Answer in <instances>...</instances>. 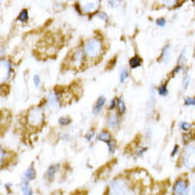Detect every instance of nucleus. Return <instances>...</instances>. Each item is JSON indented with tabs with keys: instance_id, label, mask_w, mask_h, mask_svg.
<instances>
[{
	"instance_id": "obj_33",
	"label": "nucleus",
	"mask_w": 195,
	"mask_h": 195,
	"mask_svg": "<svg viewBox=\"0 0 195 195\" xmlns=\"http://www.w3.org/2000/svg\"><path fill=\"white\" fill-rule=\"evenodd\" d=\"M107 145H108L109 151H110V153H113V152H114V151H115V148H116L114 143H113L112 141H110V142L107 143Z\"/></svg>"
},
{
	"instance_id": "obj_29",
	"label": "nucleus",
	"mask_w": 195,
	"mask_h": 195,
	"mask_svg": "<svg viewBox=\"0 0 195 195\" xmlns=\"http://www.w3.org/2000/svg\"><path fill=\"white\" fill-rule=\"evenodd\" d=\"M66 90V87H63V86H56L54 88V91L57 94L58 93H63Z\"/></svg>"
},
{
	"instance_id": "obj_37",
	"label": "nucleus",
	"mask_w": 195,
	"mask_h": 195,
	"mask_svg": "<svg viewBox=\"0 0 195 195\" xmlns=\"http://www.w3.org/2000/svg\"><path fill=\"white\" fill-rule=\"evenodd\" d=\"M178 150H179V146H178V145H176L174 147V149H173L172 152H171V156L174 157V155H177V153L178 152Z\"/></svg>"
},
{
	"instance_id": "obj_36",
	"label": "nucleus",
	"mask_w": 195,
	"mask_h": 195,
	"mask_svg": "<svg viewBox=\"0 0 195 195\" xmlns=\"http://www.w3.org/2000/svg\"><path fill=\"white\" fill-rule=\"evenodd\" d=\"M94 134H95V132H94V130H91L90 132H89V133H87V136H86V139H87V140L88 142L90 141L91 139H92V138L93 137Z\"/></svg>"
},
{
	"instance_id": "obj_38",
	"label": "nucleus",
	"mask_w": 195,
	"mask_h": 195,
	"mask_svg": "<svg viewBox=\"0 0 195 195\" xmlns=\"http://www.w3.org/2000/svg\"><path fill=\"white\" fill-rule=\"evenodd\" d=\"M116 104H117L116 102V100L115 99H113L111 102V104H110V110H113V109L115 108Z\"/></svg>"
},
{
	"instance_id": "obj_39",
	"label": "nucleus",
	"mask_w": 195,
	"mask_h": 195,
	"mask_svg": "<svg viewBox=\"0 0 195 195\" xmlns=\"http://www.w3.org/2000/svg\"><path fill=\"white\" fill-rule=\"evenodd\" d=\"M146 150H147V148H140L139 151V152H138V155H142L143 152H145V151H146Z\"/></svg>"
},
{
	"instance_id": "obj_8",
	"label": "nucleus",
	"mask_w": 195,
	"mask_h": 195,
	"mask_svg": "<svg viewBox=\"0 0 195 195\" xmlns=\"http://www.w3.org/2000/svg\"><path fill=\"white\" fill-rule=\"evenodd\" d=\"M171 47L170 45H166L165 47L163 48L162 52V60L165 63H168L171 58Z\"/></svg>"
},
{
	"instance_id": "obj_21",
	"label": "nucleus",
	"mask_w": 195,
	"mask_h": 195,
	"mask_svg": "<svg viewBox=\"0 0 195 195\" xmlns=\"http://www.w3.org/2000/svg\"><path fill=\"white\" fill-rule=\"evenodd\" d=\"M163 4L168 7H174L175 6L178 0H162Z\"/></svg>"
},
{
	"instance_id": "obj_28",
	"label": "nucleus",
	"mask_w": 195,
	"mask_h": 195,
	"mask_svg": "<svg viewBox=\"0 0 195 195\" xmlns=\"http://www.w3.org/2000/svg\"><path fill=\"white\" fill-rule=\"evenodd\" d=\"M156 23L159 27H164L166 24V20L164 18H159L156 20Z\"/></svg>"
},
{
	"instance_id": "obj_23",
	"label": "nucleus",
	"mask_w": 195,
	"mask_h": 195,
	"mask_svg": "<svg viewBox=\"0 0 195 195\" xmlns=\"http://www.w3.org/2000/svg\"><path fill=\"white\" fill-rule=\"evenodd\" d=\"M59 123L62 125H68V124H70L71 120H70V118H68V117H61L59 119V120H58Z\"/></svg>"
},
{
	"instance_id": "obj_4",
	"label": "nucleus",
	"mask_w": 195,
	"mask_h": 195,
	"mask_svg": "<svg viewBox=\"0 0 195 195\" xmlns=\"http://www.w3.org/2000/svg\"><path fill=\"white\" fill-rule=\"evenodd\" d=\"M110 191H111V194H124L126 191V185L122 180H113L110 184Z\"/></svg>"
},
{
	"instance_id": "obj_3",
	"label": "nucleus",
	"mask_w": 195,
	"mask_h": 195,
	"mask_svg": "<svg viewBox=\"0 0 195 195\" xmlns=\"http://www.w3.org/2000/svg\"><path fill=\"white\" fill-rule=\"evenodd\" d=\"M183 164L188 168H195V146L190 145L185 149L183 155Z\"/></svg>"
},
{
	"instance_id": "obj_19",
	"label": "nucleus",
	"mask_w": 195,
	"mask_h": 195,
	"mask_svg": "<svg viewBox=\"0 0 195 195\" xmlns=\"http://www.w3.org/2000/svg\"><path fill=\"white\" fill-rule=\"evenodd\" d=\"M10 92V87L8 84H2L1 87V94L2 96H6Z\"/></svg>"
},
{
	"instance_id": "obj_5",
	"label": "nucleus",
	"mask_w": 195,
	"mask_h": 195,
	"mask_svg": "<svg viewBox=\"0 0 195 195\" xmlns=\"http://www.w3.org/2000/svg\"><path fill=\"white\" fill-rule=\"evenodd\" d=\"M174 194L184 195L188 193V184L185 180H178L174 185L173 188Z\"/></svg>"
},
{
	"instance_id": "obj_10",
	"label": "nucleus",
	"mask_w": 195,
	"mask_h": 195,
	"mask_svg": "<svg viewBox=\"0 0 195 195\" xmlns=\"http://www.w3.org/2000/svg\"><path fill=\"white\" fill-rule=\"evenodd\" d=\"M24 177L28 181H32V180L35 179V177H36V171H35V169L34 168L33 166H30L27 169V171L24 173Z\"/></svg>"
},
{
	"instance_id": "obj_22",
	"label": "nucleus",
	"mask_w": 195,
	"mask_h": 195,
	"mask_svg": "<svg viewBox=\"0 0 195 195\" xmlns=\"http://www.w3.org/2000/svg\"><path fill=\"white\" fill-rule=\"evenodd\" d=\"M128 77H129V73H128V70L125 69V68H123L120 73V82L123 83L125 81V79H127Z\"/></svg>"
},
{
	"instance_id": "obj_14",
	"label": "nucleus",
	"mask_w": 195,
	"mask_h": 195,
	"mask_svg": "<svg viewBox=\"0 0 195 195\" xmlns=\"http://www.w3.org/2000/svg\"><path fill=\"white\" fill-rule=\"evenodd\" d=\"M58 168V165H51L48 168L47 171V177L49 181H52L54 178V174Z\"/></svg>"
},
{
	"instance_id": "obj_16",
	"label": "nucleus",
	"mask_w": 195,
	"mask_h": 195,
	"mask_svg": "<svg viewBox=\"0 0 195 195\" xmlns=\"http://www.w3.org/2000/svg\"><path fill=\"white\" fill-rule=\"evenodd\" d=\"M19 21L22 22H26L28 19V11L26 9H23L21 12V13L19 14V17L17 19Z\"/></svg>"
},
{
	"instance_id": "obj_26",
	"label": "nucleus",
	"mask_w": 195,
	"mask_h": 195,
	"mask_svg": "<svg viewBox=\"0 0 195 195\" xmlns=\"http://www.w3.org/2000/svg\"><path fill=\"white\" fill-rule=\"evenodd\" d=\"M185 62H186V51L184 50V51L181 53V54H180L179 58H178V63L185 64Z\"/></svg>"
},
{
	"instance_id": "obj_15",
	"label": "nucleus",
	"mask_w": 195,
	"mask_h": 195,
	"mask_svg": "<svg viewBox=\"0 0 195 195\" xmlns=\"http://www.w3.org/2000/svg\"><path fill=\"white\" fill-rule=\"evenodd\" d=\"M73 63L75 64H80V63L82 62L83 60V52L82 51H80V50H78L76 52L74 53L73 56Z\"/></svg>"
},
{
	"instance_id": "obj_32",
	"label": "nucleus",
	"mask_w": 195,
	"mask_h": 195,
	"mask_svg": "<svg viewBox=\"0 0 195 195\" xmlns=\"http://www.w3.org/2000/svg\"><path fill=\"white\" fill-rule=\"evenodd\" d=\"M98 16H99L101 19H103V21H105L106 22H108V16L105 13V12H100V13H99L98 14Z\"/></svg>"
},
{
	"instance_id": "obj_18",
	"label": "nucleus",
	"mask_w": 195,
	"mask_h": 195,
	"mask_svg": "<svg viewBox=\"0 0 195 195\" xmlns=\"http://www.w3.org/2000/svg\"><path fill=\"white\" fill-rule=\"evenodd\" d=\"M117 107H118L119 112L121 115H122L123 113H125V104H124V102L122 101V99H118V100H117Z\"/></svg>"
},
{
	"instance_id": "obj_2",
	"label": "nucleus",
	"mask_w": 195,
	"mask_h": 195,
	"mask_svg": "<svg viewBox=\"0 0 195 195\" xmlns=\"http://www.w3.org/2000/svg\"><path fill=\"white\" fill-rule=\"evenodd\" d=\"M44 114L40 107H33L30 110L28 115V123L32 126H38L43 122Z\"/></svg>"
},
{
	"instance_id": "obj_9",
	"label": "nucleus",
	"mask_w": 195,
	"mask_h": 195,
	"mask_svg": "<svg viewBox=\"0 0 195 195\" xmlns=\"http://www.w3.org/2000/svg\"><path fill=\"white\" fill-rule=\"evenodd\" d=\"M48 103L49 106L52 107V108H55L56 106H58V95L56 93H50L48 96Z\"/></svg>"
},
{
	"instance_id": "obj_17",
	"label": "nucleus",
	"mask_w": 195,
	"mask_h": 195,
	"mask_svg": "<svg viewBox=\"0 0 195 195\" xmlns=\"http://www.w3.org/2000/svg\"><path fill=\"white\" fill-rule=\"evenodd\" d=\"M21 188H22V192L24 194L29 195L32 194L31 189H30L29 187H28V184L27 181H23L21 185Z\"/></svg>"
},
{
	"instance_id": "obj_34",
	"label": "nucleus",
	"mask_w": 195,
	"mask_h": 195,
	"mask_svg": "<svg viewBox=\"0 0 195 195\" xmlns=\"http://www.w3.org/2000/svg\"><path fill=\"white\" fill-rule=\"evenodd\" d=\"M34 84H35V87H39L40 85V77L39 75H35L34 76Z\"/></svg>"
},
{
	"instance_id": "obj_35",
	"label": "nucleus",
	"mask_w": 195,
	"mask_h": 195,
	"mask_svg": "<svg viewBox=\"0 0 195 195\" xmlns=\"http://www.w3.org/2000/svg\"><path fill=\"white\" fill-rule=\"evenodd\" d=\"M182 69H183V65H178V66L175 67L172 71V74L174 75V74H176V73H179V72L181 71Z\"/></svg>"
},
{
	"instance_id": "obj_24",
	"label": "nucleus",
	"mask_w": 195,
	"mask_h": 195,
	"mask_svg": "<svg viewBox=\"0 0 195 195\" xmlns=\"http://www.w3.org/2000/svg\"><path fill=\"white\" fill-rule=\"evenodd\" d=\"M116 58H113V59L110 60L106 67V70H111V69H113L116 65Z\"/></svg>"
},
{
	"instance_id": "obj_12",
	"label": "nucleus",
	"mask_w": 195,
	"mask_h": 195,
	"mask_svg": "<svg viewBox=\"0 0 195 195\" xmlns=\"http://www.w3.org/2000/svg\"><path fill=\"white\" fill-rule=\"evenodd\" d=\"M142 63V60L138 56H135L129 60V65H130L131 68H133V69L141 66Z\"/></svg>"
},
{
	"instance_id": "obj_40",
	"label": "nucleus",
	"mask_w": 195,
	"mask_h": 195,
	"mask_svg": "<svg viewBox=\"0 0 195 195\" xmlns=\"http://www.w3.org/2000/svg\"><path fill=\"white\" fill-rule=\"evenodd\" d=\"M193 194H195V185L194 186V188H193Z\"/></svg>"
},
{
	"instance_id": "obj_1",
	"label": "nucleus",
	"mask_w": 195,
	"mask_h": 195,
	"mask_svg": "<svg viewBox=\"0 0 195 195\" xmlns=\"http://www.w3.org/2000/svg\"><path fill=\"white\" fill-rule=\"evenodd\" d=\"M102 51V44L99 40L96 39H90L85 43L84 52L90 58H96Z\"/></svg>"
},
{
	"instance_id": "obj_13",
	"label": "nucleus",
	"mask_w": 195,
	"mask_h": 195,
	"mask_svg": "<svg viewBox=\"0 0 195 195\" xmlns=\"http://www.w3.org/2000/svg\"><path fill=\"white\" fill-rule=\"evenodd\" d=\"M98 139L106 143H108L111 141V135L107 131H103L98 136Z\"/></svg>"
},
{
	"instance_id": "obj_30",
	"label": "nucleus",
	"mask_w": 195,
	"mask_h": 195,
	"mask_svg": "<svg viewBox=\"0 0 195 195\" xmlns=\"http://www.w3.org/2000/svg\"><path fill=\"white\" fill-rule=\"evenodd\" d=\"M190 84V77L189 76H185V78H184L183 80V85H184V88L185 90L188 89V86Z\"/></svg>"
},
{
	"instance_id": "obj_20",
	"label": "nucleus",
	"mask_w": 195,
	"mask_h": 195,
	"mask_svg": "<svg viewBox=\"0 0 195 195\" xmlns=\"http://www.w3.org/2000/svg\"><path fill=\"white\" fill-rule=\"evenodd\" d=\"M168 88H167V84H165L164 85H162L159 88V95L163 96H165L168 94Z\"/></svg>"
},
{
	"instance_id": "obj_7",
	"label": "nucleus",
	"mask_w": 195,
	"mask_h": 195,
	"mask_svg": "<svg viewBox=\"0 0 195 195\" xmlns=\"http://www.w3.org/2000/svg\"><path fill=\"white\" fill-rule=\"evenodd\" d=\"M105 102H106V98H105L104 96H101L98 98L97 101H96V105H95V106H94V109H93L94 114L97 115V114H99V113H100L102 108H103V105H104Z\"/></svg>"
},
{
	"instance_id": "obj_31",
	"label": "nucleus",
	"mask_w": 195,
	"mask_h": 195,
	"mask_svg": "<svg viewBox=\"0 0 195 195\" xmlns=\"http://www.w3.org/2000/svg\"><path fill=\"white\" fill-rule=\"evenodd\" d=\"M108 3L113 8H117L119 5L118 0H108Z\"/></svg>"
},
{
	"instance_id": "obj_25",
	"label": "nucleus",
	"mask_w": 195,
	"mask_h": 195,
	"mask_svg": "<svg viewBox=\"0 0 195 195\" xmlns=\"http://www.w3.org/2000/svg\"><path fill=\"white\" fill-rule=\"evenodd\" d=\"M185 104L186 106H195V98L186 97L185 99Z\"/></svg>"
},
{
	"instance_id": "obj_27",
	"label": "nucleus",
	"mask_w": 195,
	"mask_h": 195,
	"mask_svg": "<svg viewBox=\"0 0 195 195\" xmlns=\"http://www.w3.org/2000/svg\"><path fill=\"white\" fill-rule=\"evenodd\" d=\"M181 129L184 131H188L191 129V125L190 123H188L187 122H181L180 124Z\"/></svg>"
},
{
	"instance_id": "obj_11",
	"label": "nucleus",
	"mask_w": 195,
	"mask_h": 195,
	"mask_svg": "<svg viewBox=\"0 0 195 195\" xmlns=\"http://www.w3.org/2000/svg\"><path fill=\"white\" fill-rule=\"evenodd\" d=\"M83 10L85 12H93L97 9V4L94 2H87L82 7Z\"/></svg>"
},
{
	"instance_id": "obj_6",
	"label": "nucleus",
	"mask_w": 195,
	"mask_h": 195,
	"mask_svg": "<svg viewBox=\"0 0 195 195\" xmlns=\"http://www.w3.org/2000/svg\"><path fill=\"white\" fill-rule=\"evenodd\" d=\"M107 124L112 129H117L119 125V120L116 113H111L108 117Z\"/></svg>"
}]
</instances>
